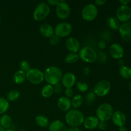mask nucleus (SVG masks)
Returning a JSON list of instances; mask_svg holds the SVG:
<instances>
[{"label": "nucleus", "mask_w": 131, "mask_h": 131, "mask_svg": "<svg viewBox=\"0 0 131 131\" xmlns=\"http://www.w3.org/2000/svg\"><path fill=\"white\" fill-rule=\"evenodd\" d=\"M44 79L49 84L54 86L60 83L62 78V71L56 66H51L46 69L43 72Z\"/></svg>", "instance_id": "obj_1"}, {"label": "nucleus", "mask_w": 131, "mask_h": 131, "mask_svg": "<svg viewBox=\"0 0 131 131\" xmlns=\"http://www.w3.org/2000/svg\"><path fill=\"white\" fill-rule=\"evenodd\" d=\"M85 119L84 115L79 110L74 109L67 111L65 115V121L71 127H78L83 124Z\"/></svg>", "instance_id": "obj_2"}, {"label": "nucleus", "mask_w": 131, "mask_h": 131, "mask_svg": "<svg viewBox=\"0 0 131 131\" xmlns=\"http://www.w3.org/2000/svg\"><path fill=\"white\" fill-rule=\"evenodd\" d=\"M113 108L108 103H103L100 105L96 111V117L99 121L107 122L111 118L113 114Z\"/></svg>", "instance_id": "obj_3"}, {"label": "nucleus", "mask_w": 131, "mask_h": 131, "mask_svg": "<svg viewBox=\"0 0 131 131\" xmlns=\"http://www.w3.org/2000/svg\"><path fill=\"white\" fill-rule=\"evenodd\" d=\"M78 55L82 61L88 63H93L97 60V53L90 46H84L80 49Z\"/></svg>", "instance_id": "obj_4"}, {"label": "nucleus", "mask_w": 131, "mask_h": 131, "mask_svg": "<svg viewBox=\"0 0 131 131\" xmlns=\"http://www.w3.org/2000/svg\"><path fill=\"white\" fill-rule=\"evenodd\" d=\"M51 8L49 5L45 2L40 3L33 12V18L37 21H41L46 19L49 14Z\"/></svg>", "instance_id": "obj_5"}, {"label": "nucleus", "mask_w": 131, "mask_h": 131, "mask_svg": "<svg viewBox=\"0 0 131 131\" xmlns=\"http://www.w3.org/2000/svg\"><path fill=\"white\" fill-rule=\"evenodd\" d=\"M26 79L33 84H40L44 80L43 72L38 69L31 68L27 72H26Z\"/></svg>", "instance_id": "obj_6"}, {"label": "nucleus", "mask_w": 131, "mask_h": 131, "mask_svg": "<svg viewBox=\"0 0 131 131\" xmlns=\"http://www.w3.org/2000/svg\"><path fill=\"white\" fill-rule=\"evenodd\" d=\"M98 15V8L95 4L90 3L86 5L81 12L82 17L86 21H92Z\"/></svg>", "instance_id": "obj_7"}, {"label": "nucleus", "mask_w": 131, "mask_h": 131, "mask_svg": "<svg viewBox=\"0 0 131 131\" xmlns=\"http://www.w3.org/2000/svg\"><path fill=\"white\" fill-rule=\"evenodd\" d=\"M111 90V83L107 80H101L97 82L93 88V92L98 97H104Z\"/></svg>", "instance_id": "obj_8"}, {"label": "nucleus", "mask_w": 131, "mask_h": 131, "mask_svg": "<svg viewBox=\"0 0 131 131\" xmlns=\"http://www.w3.org/2000/svg\"><path fill=\"white\" fill-rule=\"evenodd\" d=\"M54 29L55 35L58 36L59 38H63L70 35L72 31V27L70 23L63 22L58 24Z\"/></svg>", "instance_id": "obj_9"}, {"label": "nucleus", "mask_w": 131, "mask_h": 131, "mask_svg": "<svg viewBox=\"0 0 131 131\" xmlns=\"http://www.w3.org/2000/svg\"><path fill=\"white\" fill-rule=\"evenodd\" d=\"M70 6L65 1H60L56 8V14L60 19H66L70 14Z\"/></svg>", "instance_id": "obj_10"}, {"label": "nucleus", "mask_w": 131, "mask_h": 131, "mask_svg": "<svg viewBox=\"0 0 131 131\" xmlns=\"http://www.w3.org/2000/svg\"><path fill=\"white\" fill-rule=\"evenodd\" d=\"M116 17L120 21L129 22L131 18V8L128 5H121L116 10Z\"/></svg>", "instance_id": "obj_11"}, {"label": "nucleus", "mask_w": 131, "mask_h": 131, "mask_svg": "<svg viewBox=\"0 0 131 131\" xmlns=\"http://www.w3.org/2000/svg\"><path fill=\"white\" fill-rule=\"evenodd\" d=\"M120 36L125 42H131V22L124 23L119 27Z\"/></svg>", "instance_id": "obj_12"}, {"label": "nucleus", "mask_w": 131, "mask_h": 131, "mask_svg": "<svg viewBox=\"0 0 131 131\" xmlns=\"http://www.w3.org/2000/svg\"><path fill=\"white\" fill-rule=\"evenodd\" d=\"M110 55L115 59H122L124 54V50L122 46L117 43H113L109 48Z\"/></svg>", "instance_id": "obj_13"}, {"label": "nucleus", "mask_w": 131, "mask_h": 131, "mask_svg": "<svg viewBox=\"0 0 131 131\" xmlns=\"http://www.w3.org/2000/svg\"><path fill=\"white\" fill-rule=\"evenodd\" d=\"M61 81L63 86L65 88H70L75 84L76 77L74 73L67 72L63 75Z\"/></svg>", "instance_id": "obj_14"}, {"label": "nucleus", "mask_w": 131, "mask_h": 131, "mask_svg": "<svg viewBox=\"0 0 131 131\" xmlns=\"http://www.w3.org/2000/svg\"><path fill=\"white\" fill-rule=\"evenodd\" d=\"M111 120L115 125L120 127L124 126L126 123L127 118L124 112L121 111H116L113 112Z\"/></svg>", "instance_id": "obj_15"}, {"label": "nucleus", "mask_w": 131, "mask_h": 131, "mask_svg": "<svg viewBox=\"0 0 131 131\" xmlns=\"http://www.w3.org/2000/svg\"><path fill=\"white\" fill-rule=\"evenodd\" d=\"M65 46L70 52L73 53H77L79 52L81 48L80 42L74 37H70L67 38L65 42Z\"/></svg>", "instance_id": "obj_16"}, {"label": "nucleus", "mask_w": 131, "mask_h": 131, "mask_svg": "<svg viewBox=\"0 0 131 131\" xmlns=\"http://www.w3.org/2000/svg\"><path fill=\"white\" fill-rule=\"evenodd\" d=\"M57 105L58 108L61 111L67 112L69 110H70V108L72 107L71 100L65 96H62L58 100Z\"/></svg>", "instance_id": "obj_17"}, {"label": "nucleus", "mask_w": 131, "mask_h": 131, "mask_svg": "<svg viewBox=\"0 0 131 131\" xmlns=\"http://www.w3.org/2000/svg\"><path fill=\"white\" fill-rule=\"evenodd\" d=\"M99 120L95 116H89L85 118L83 122L84 127L88 130H93L98 126Z\"/></svg>", "instance_id": "obj_18"}, {"label": "nucleus", "mask_w": 131, "mask_h": 131, "mask_svg": "<svg viewBox=\"0 0 131 131\" xmlns=\"http://www.w3.org/2000/svg\"><path fill=\"white\" fill-rule=\"evenodd\" d=\"M39 31L43 37L50 38L54 35V29L53 27L48 23H43L40 26Z\"/></svg>", "instance_id": "obj_19"}, {"label": "nucleus", "mask_w": 131, "mask_h": 131, "mask_svg": "<svg viewBox=\"0 0 131 131\" xmlns=\"http://www.w3.org/2000/svg\"><path fill=\"white\" fill-rule=\"evenodd\" d=\"M49 131H67V127L62 121L56 120L49 124Z\"/></svg>", "instance_id": "obj_20"}, {"label": "nucleus", "mask_w": 131, "mask_h": 131, "mask_svg": "<svg viewBox=\"0 0 131 131\" xmlns=\"http://www.w3.org/2000/svg\"><path fill=\"white\" fill-rule=\"evenodd\" d=\"M35 122L40 127L45 128L49 125V120L48 118L43 115H38L35 117Z\"/></svg>", "instance_id": "obj_21"}, {"label": "nucleus", "mask_w": 131, "mask_h": 131, "mask_svg": "<svg viewBox=\"0 0 131 131\" xmlns=\"http://www.w3.org/2000/svg\"><path fill=\"white\" fill-rule=\"evenodd\" d=\"M26 79V73L20 70L15 72L13 76V80H14V83L17 84H23V83H24Z\"/></svg>", "instance_id": "obj_22"}, {"label": "nucleus", "mask_w": 131, "mask_h": 131, "mask_svg": "<svg viewBox=\"0 0 131 131\" xmlns=\"http://www.w3.org/2000/svg\"><path fill=\"white\" fill-rule=\"evenodd\" d=\"M12 125V119L8 115H3L0 118V125L5 129H9Z\"/></svg>", "instance_id": "obj_23"}, {"label": "nucleus", "mask_w": 131, "mask_h": 131, "mask_svg": "<svg viewBox=\"0 0 131 131\" xmlns=\"http://www.w3.org/2000/svg\"><path fill=\"white\" fill-rule=\"evenodd\" d=\"M54 93L53 90V86L51 85V84H46L42 88V90H41V94L42 96L44 98H49L52 94Z\"/></svg>", "instance_id": "obj_24"}, {"label": "nucleus", "mask_w": 131, "mask_h": 131, "mask_svg": "<svg viewBox=\"0 0 131 131\" xmlns=\"http://www.w3.org/2000/svg\"><path fill=\"white\" fill-rule=\"evenodd\" d=\"M72 106L74 108L78 109L82 106L83 103V97L80 94H77L73 96L72 99L71 100Z\"/></svg>", "instance_id": "obj_25"}, {"label": "nucleus", "mask_w": 131, "mask_h": 131, "mask_svg": "<svg viewBox=\"0 0 131 131\" xmlns=\"http://www.w3.org/2000/svg\"><path fill=\"white\" fill-rule=\"evenodd\" d=\"M120 75L125 79H131V68L128 66H122L119 70Z\"/></svg>", "instance_id": "obj_26"}, {"label": "nucleus", "mask_w": 131, "mask_h": 131, "mask_svg": "<svg viewBox=\"0 0 131 131\" xmlns=\"http://www.w3.org/2000/svg\"><path fill=\"white\" fill-rule=\"evenodd\" d=\"M79 59V57L78 54L70 52V53L67 54L66 56H65V61L67 63L73 64L78 62Z\"/></svg>", "instance_id": "obj_27"}, {"label": "nucleus", "mask_w": 131, "mask_h": 131, "mask_svg": "<svg viewBox=\"0 0 131 131\" xmlns=\"http://www.w3.org/2000/svg\"><path fill=\"white\" fill-rule=\"evenodd\" d=\"M20 92L17 90H12L8 93L7 96H6V100L8 101H15L17 100L20 97Z\"/></svg>", "instance_id": "obj_28"}, {"label": "nucleus", "mask_w": 131, "mask_h": 131, "mask_svg": "<svg viewBox=\"0 0 131 131\" xmlns=\"http://www.w3.org/2000/svg\"><path fill=\"white\" fill-rule=\"evenodd\" d=\"M9 106V102L6 100V99L0 97V115H3L8 110Z\"/></svg>", "instance_id": "obj_29"}, {"label": "nucleus", "mask_w": 131, "mask_h": 131, "mask_svg": "<svg viewBox=\"0 0 131 131\" xmlns=\"http://www.w3.org/2000/svg\"><path fill=\"white\" fill-rule=\"evenodd\" d=\"M107 24L113 29H119L120 24H119L118 20L115 17H110L107 19Z\"/></svg>", "instance_id": "obj_30"}, {"label": "nucleus", "mask_w": 131, "mask_h": 131, "mask_svg": "<svg viewBox=\"0 0 131 131\" xmlns=\"http://www.w3.org/2000/svg\"><path fill=\"white\" fill-rule=\"evenodd\" d=\"M19 67H20V70H22L25 73L31 69L30 63L26 60H23L19 64Z\"/></svg>", "instance_id": "obj_31"}, {"label": "nucleus", "mask_w": 131, "mask_h": 131, "mask_svg": "<svg viewBox=\"0 0 131 131\" xmlns=\"http://www.w3.org/2000/svg\"><path fill=\"white\" fill-rule=\"evenodd\" d=\"M97 98V95L95 94V93L93 92H90L89 93H87L86 96L85 101L89 104L93 103L95 102V101L96 100Z\"/></svg>", "instance_id": "obj_32"}, {"label": "nucleus", "mask_w": 131, "mask_h": 131, "mask_svg": "<svg viewBox=\"0 0 131 131\" xmlns=\"http://www.w3.org/2000/svg\"><path fill=\"white\" fill-rule=\"evenodd\" d=\"M77 88L79 91L81 92H85L88 90V85L87 83H84L83 81H78L76 84Z\"/></svg>", "instance_id": "obj_33"}, {"label": "nucleus", "mask_w": 131, "mask_h": 131, "mask_svg": "<svg viewBox=\"0 0 131 131\" xmlns=\"http://www.w3.org/2000/svg\"><path fill=\"white\" fill-rule=\"evenodd\" d=\"M59 42H60V38L55 35H54L49 38V43L51 46H56Z\"/></svg>", "instance_id": "obj_34"}, {"label": "nucleus", "mask_w": 131, "mask_h": 131, "mask_svg": "<svg viewBox=\"0 0 131 131\" xmlns=\"http://www.w3.org/2000/svg\"><path fill=\"white\" fill-rule=\"evenodd\" d=\"M53 90L54 93H57V94H60L63 92V86L62 84L60 83H58V84H55L53 86Z\"/></svg>", "instance_id": "obj_35"}, {"label": "nucleus", "mask_w": 131, "mask_h": 131, "mask_svg": "<svg viewBox=\"0 0 131 131\" xmlns=\"http://www.w3.org/2000/svg\"><path fill=\"white\" fill-rule=\"evenodd\" d=\"M65 97H67V98H72L73 96H74V91H73L72 88H66L65 91Z\"/></svg>", "instance_id": "obj_36"}, {"label": "nucleus", "mask_w": 131, "mask_h": 131, "mask_svg": "<svg viewBox=\"0 0 131 131\" xmlns=\"http://www.w3.org/2000/svg\"><path fill=\"white\" fill-rule=\"evenodd\" d=\"M107 122H106L99 121L97 127L99 128V130H104L107 129Z\"/></svg>", "instance_id": "obj_37"}, {"label": "nucleus", "mask_w": 131, "mask_h": 131, "mask_svg": "<svg viewBox=\"0 0 131 131\" xmlns=\"http://www.w3.org/2000/svg\"><path fill=\"white\" fill-rule=\"evenodd\" d=\"M60 2V0H48L47 1V3L49 5H51V6H57L58 4Z\"/></svg>", "instance_id": "obj_38"}, {"label": "nucleus", "mask_w": 131, "mask_h": 131, "mask_svg": "<svg viewBox=\"0 0 131 131\" xmlns=\"http://www.w3.org/2000/svg\"><path fill=\"white\" fill-rule=\"evenodd\" d=\"M107 1L106 0H95V5L97 6H102L104 5Z\"/></svg>", "instance_id": "obj_39"}, {"label": "nucleus", "mask_w": 131, "mask_h": 131, "mask_svg": "<svg viewBox=\"0 0 131 131\" xmlns=\"http://www.w3.org/2000/svg\"><path fill=\"white\" fill-rule=\"evenodd\" d=\"M98 45H99V47L100 49H105V47H106V42L103 40L99 41Z\"/></svg>", "instance_id": "obj_40"}, {"label": "nucleus", "mask_w": 131, "mask_h": 131, "mask_svg": "<svg viewBox=\"0 0 131 131\" xmlns=\"http://www.w3.org/2000/svg\"><path fill=\"white\" fill-rule=\"evenodd\" d=\"M90 72V69L88 67H86L83 69V74H84L85 76H87L88 75H89Z\"/></svg>", "instance_id": "obj_41"}, {"label": "nucleus", "mask_w": 131, "mask_h": 131, "mask_svg": "<svg viewBox=\"0 0 131 131\" xmlns=\"http://www.w3.org/2000/svg\"><path fill=\"white\" fill-rule=\"evenodd\" d=\"M119 2L122 4V5H127V4L130 2L129 0H120Z\"/></svg>", "instance_id": "obj_42"}, {"label": "nucleus", "mask_w": 131, "mask_h": 131, "mask_svg": "<svg viewBox=\"0 0 131 131\" xmlns=\"http://www.w3.org/2000/svg\"><path fill=\"white\" fill-rule=\"evenodd\" d=\"M67 131H81V130L78 127H70L67 129Z\"/></svg>", "instance_id": "obj_43"}, {"label": "nucleus", "mask_w": 131, "mask_h": 131, "mask_svg": "<svg viewBox=\"0 0 131 131\" xmlns=\"http://www.w3.org/2000/svg\"><path fill=\"white\" fill-rule=\"evenodd\" d=\"M118 131H128V130H127V129L125 126H122L119 127Z\"/></svg>", "instance_id": "obj_44"}, {"label": "nucleus", "mask_w": 131, "mask_h": 131, "mask_svg": "<svg viewBox=\"0 0 131 131\" xmlns=\"http://www.w3.org/2000/svg\"><path fill=\"white\" fill-rule=\"evenodd\" d=\"M118 64H119V65H121V67L124 66V60H121V59H120V60L118 61Z\"/></svg>", "instance_id": "obj_45"}, {"label": "nucleus", "mask_w": 131, "mask_h": 131, "mask_svg": "<svg viewBox=\"0 0 131 131\" xmlns=\"http://www.w3.org/2000/svg\"><path fill=\"white\" fill-rule=\"evenodd\" d=\"M5 130H6V129H5L3 127H1V125H0V131H5Z\"/></svg>", "instance_id": "obj_46"}, {"label": "nucleus", "mask_w": 131, "mask_h": 131, "mask_svg": "<svg viewBox=\"0 0 131 131\" xmlns=\"http://www.w3.org/2000/svg\"><path fill=\"white\" fill-rule=\"evenodd\" d=\"M129 89H130V90L131 91V81L129 83Z\"/></svg>", "instance_id": "obj_47"}, {"label": "nucleus", "mask_w": 131, "mask_h": 131, "mask_svg": "<svg viewBox=\"0 0 131 131\" xmlns=\"http://www.w3.org/2000/svg\"><path fill=\"white\" fill-rule=\"evenodd\" d=\"M5 131H15V130H13V129H6V130H5Z\"/></svg>", "instance_id": "obj_48"}, {"label": "nucleus", "mask_w": 131, "mask_h": 131, "mask_svg": "<svg viewBox=\"0 0 131 131\" xmlns=\"http://www.w3.org/2000/svg\"><path fill=\"white\" fill-rule=\"evenodd\" d=\"M19 131H26V130H24V129H20V130H19Z\"/></svg>", "instance_id": "obj_49"}, {"label": "nucleus", "mask_w": 131, "mask_h": 131, "mask_svg": "<svg viewBox=\"0 0 131 131\" xmlns=\"http://www.w3.org/2000/svg\"><path fill=\"white\" fill-rule=\"evenodd\" d=\"M1 17H0V23H1Z\"/></svg>", "instance_id": "obj_50"}, {"label": "nucleus", "mask_w": 131, "mask_h": 131, "mask_svg": "<svg viewBox=\"0 0 131 131\" xmlns=\"http://www.w3.org/2000/svg\"><path fill=\"white\" fill-rule=\"evenodd\" d=\"M130 19H131V18H130Z\"/></svg>", "instance_id": "obj_51"}]
</instances>
